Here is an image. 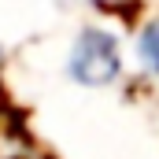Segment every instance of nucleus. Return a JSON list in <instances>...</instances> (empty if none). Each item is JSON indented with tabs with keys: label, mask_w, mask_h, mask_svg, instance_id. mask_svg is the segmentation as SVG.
<instances>
[{
	"label": "nucleus",
	"mask_w": 159,
	"mask_h": 159,
	"mask_svg": "<svg viewBox=\"0 0 159 159\" xmlns=\"http://www.w3.org/2000/svg\"><path fill=\"white\" fill-rule=\"evenodd\" d=\"M67 78L85 89H107L122 78V44L104 26H81L67 52Z\"/></svg>",
	"instance_id": "obj_1"
},
{
	"label": "nucleus",
	"mask_w": 159,
	"mask_h": 159,
	"mask_svg": "<svg viewBox=\"0 0 159 159\" xmlns=\"http://www.w3.org/2000/svg\"><path fill=\"white\" fill-rule=\"evenodd\" d=\"M137 59L152 78H159V19H148L137 30Z\"/></svg>",
	"instance_id": "obj_2"
},
{
	"label": "nucleus",
	"mask_w": 159,
	"mask_h": 159,
	"mask_svg": "<svg viewBox=\"0 0 159 159\" xmlns=\"http://www.w3.org/2000/svg\"><path fill=\"white\" fill-rule=\"evenodd\" d=\"M0 59H4V48H0Z\"/></svg>",
	"instance_id": "obj_3"
}]
</instances>
